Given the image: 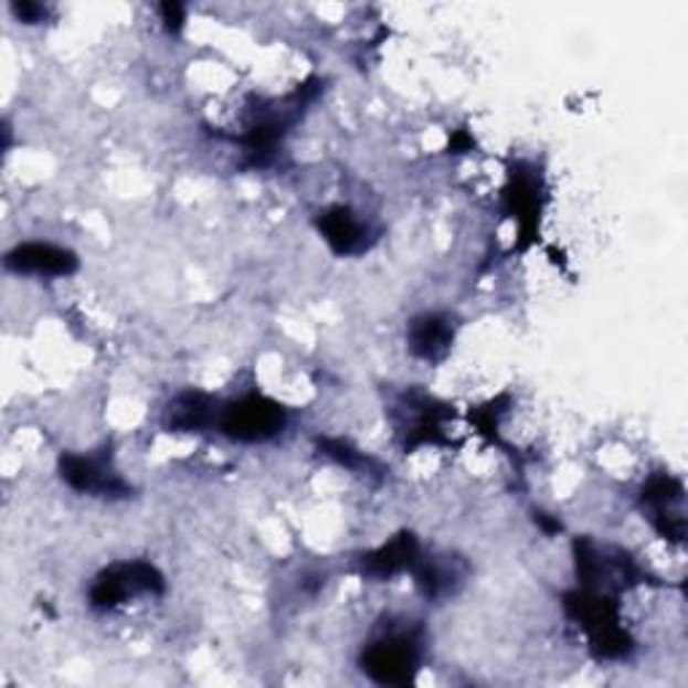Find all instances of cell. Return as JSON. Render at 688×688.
Returning a JSON list of instances; mask_svg holds the SVG:
<instances>
[{
    "label": "cell",
    "mask_w": 688,
    "mask_h": 688,
    "mask_svg": "<svg viewBox=\"0 0 688 688\" xmlns=\"http://www.w3.org/2000/svg\"><path fill=\"white\" fill-rule=\"evenodd\" d=\"M449 339L452 328L444 318H438V315H425V318L414 320L412 334H409L412 350L417 352L420 358H427V361L442 356L446 347H449Z\"/></svg>",
    "instance_id": "obj_6"
},
{
    "label": "cell",
    "mask_w": 688,
    "mask_h": 688,
    "mask_svg": "<svg viewBox=\"0 0 688 688\" xmlns=\"http://www.w3.org/2000/svg\"><path fill=\"white\" fill-rule=\"evenodd\" d=\"M320 232L324 237L331 243L334 251L339 253H352L363 245V223L350 213V210L337 208L328 210V213L320 219Z\"/></svg>",
    "instance_id": "obj_5"
},
{
    "label": "cell",
    "mask_w": 688,
    "mask_h": 688,
    "mask_svg": "<svg viewBox=\"0 0 688 688\" xmlns=\"http://www.w3.org/2000/svg\"><path fill=\"white\" fill-rule=\"evenodd\" d=\"M14 14L20 17V20H24V22H39L43 14H46V9H43V6H39V3H17L14 6Z\"/></svg>",
    "instance_id": "obj_8"
},
{
    "label": "cell",
    "mask_w": 688,
    "mask_h": 688,
    "mask_svg": "<svg viewBox=\"0 0 688 688\" xmlns=\"http://www.w3.org/2000/svg\"><path fill=\"white\" fill-rule=\"evenodd\" d=\"M62 476H65L67 485L82 489V493H116V489H121L116 474H110L95 457H65Z\"/></svg>",
    "instance_id": "obj_4"
},
{
    "label": "cell",
    "mask_w": 688,
    "mask_h": 688,
    "mask_svg": "<svg viewBox=\"0 0 688 688\" xmlns=\"http://www.w3.org/2000/svg\"><path fill=\"white\" fill-rule=\"evenodd\" d=\"M417 667V648L406 637H385L363 654V669L380 684H406Z\"/></svg>",
    "instance_id": "obj_2"
},
{
    "label": "cell",
    "mask_w": 688,
    "mask_h": 688,
    "mask_svg": "<svg viewBox=\"0 0 688 688\" xmlns=\"http://www.w3.org/2000/svg\"><path fill=\"white\" fill-rule=\"evenodd\" d=\"M6 264L30 275H71L76 269V256L49 243L20 245L6 256Z\"/></svg>",
    "instance_id": "obj_3"
},
{
    "label": "cell",
    "mask_w": 688,
    "mask_h": 688,
    "mask_svg": "<svg viewBox=\"0 0 688 688\" xmlns=\"http://www.w3.org/2000/svg\"><path fill=\"white\" fill-rule=\"evenodd\" d=\"M283 409L275 401L251 395L221 414V431L234 442H266L283 427Z\"/></svg>",
    "instance_id": "obj_1"
},
{
    "label": "cell",
    "mask_w": 688,
    "mask_h": 688,
    "mask_svg": "<svg viewBox=\"0 0 688 688\" xmlns=\"http://www.w3.org/2000/svg\"><path fill=\"white\" fill-rule=\"evenodd\" d=\"M210 414H213V409H210L208 395L189 393L178 399L176 406L170 409V423L178 431H200L202 425L210 423Z\"/></svg>",
    "instance_id": "obj_7"
}]
</instances>
